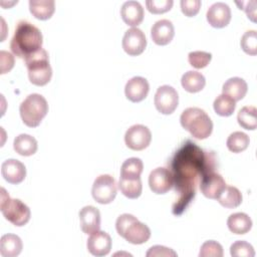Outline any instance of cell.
Here are the masks:
<instances>
[{"label":"cell","mask_w":257,"mask_h":257,"mask_svg":"<svg viewBox=\"0 0 257 257\" xmlns=\"http://www.w3.org/2000/svg\"><path fill=\"white\" fill-rule=\"evenodd\" d=\"M215 155L204 152L195 143L187 141L174 155L171 163L176 192L179 197L173 213L181 215L196 195L203 176L215 168Z\"/></svg>","instance_id":"cell-1"},{"label":"cell","mask_w":257,"mask_h":257,"mask_svg":"<svg viewBox=\"0 0 257 257\" xmlns=\"http://www.w3.org/2000/svg\"><path fill=\"white\" fill-rule=\"evenodd\" d=\"M42 33L32 23L21 20L17 23L10 42L11 51L19 58H26L42 47Z\"/></svg>","instance_id":"cell-2"},{"label":"cell","mask_w":257,"mask_h":257,"mask_svg":"<svg viewBox=\"0 0 257 257\" xmlns=\"http://www.w3.org/2000/svg\"><path fill=\"white\" fill-rule=\"evenodd\" d=\"M181 125L198 140L207 139L213 131V122L207 112L200 107L186 108L180 117Z\"/></svg>","instance_id":"cell-3"},{"label":"cell","mask_w":257,"mask_h":257,"mask_svg":"<svg viewBox=\"0 0 257 257\" xmlns=\"http://www.w3.org/2000/svg\"><path fill=\"white\" fill-rule=\"evenodd\" d=\"M115 229L119 236L125 239L128 243L139 245L146 243L151 237L150 228L140 222L132 214H121L115 222Z\"/></svg>","instance_id":"cell-4"},{"label":"cell","mask_w":257,"mask_h":257,"mask_svg":"<svg viewBox=\"0 0 257 257\" xmlns=\"http://www.w3.org/2000/svg\"><path fill=\"white\" fill-rule=\"evenodd\" d=\"M28 70V77L31 83L38 86L47 84L52 76V69L49 64V56L45 49L38 51L24 58Z\"/></svg>","instance_id":"cell-5"},{"label":"cell","mask_w":257,"mask_h":257,"mask_svg":"<svg viewBox=\"0 0 257 257\" xmlns=\"http://www.w3.org/2000/svg\"><path fill=\"white\" fill-rule=\"evenodd\" d=\"M0 210L4 218L17 227L26 225L30 220L28 206L19 199H11L4 188H1L0 193Z\"/></svg>","instance_id":"cell-6"},{"label":"cell","mask_w":257,"mask_h":257,"mask_svg":"<svg viewBox=\"0 0 257 257\" xmlns=\"http://www.w3.org/2000/svg\"><path fill=\"white\" fill-rule=\"evenodd\" d=\"M22 121L29 127L38 126L48 112V103L44 96L38 93L29 94L19 106Z\"/></svg>","instance_id":"cell-7"},{"label":"cell","mask_w":257,"mask_h":257,"mask_svg":"<svg viewBox=\"0 0 257 257\" xmlns=\"http://www.w3.org/2000/svg\"><path fill=\"white\" fill-rule=\"evenodd\" d=\"M116 193V183L110 175H100L94 180L91 188V195L97 203L103 205L111 203L114 200Z\"/></svg>","instance_id":"cell-8"},{"label":"cell","mask_w":257,"mask_h":257,"mask_svg":"<svg viewBox=\"0 0 257 257\" xmlns=\"http://www.w3.org/2000/svg\"><path fill=\"white\" fill-rule=\"evenodd\" d=\"M154 102L158 111L163 114H171L179 103L178 92L171 85H162L156 91Z\"/></svg>","instance_id":"cell-9"},{"label":"cell","mask_w":257,"mask_h":257,"mask_svg":"<svg viewBox=\"0 0 257 257\" xmlns=\"http://www.w3.org/2000/svg\"><path fill=\"white\" fill-rule=\"evenodd\" d=\"M152 141V134L144 124H134L127 128L124 135V143L127 148L134 151H142L149 147Z\"/></svg>","instance_id":"cell-10"},{"label":"cell","mask_w":257,"mask_h":257,"mask_svg":"<svg viewBox=\"0 0 257 257\" xmlns=\"http://www.w3.org/2000/svg\"><path fill=\"white\" fill-rule=\"evenodd\" d=\"M122 48L131 56H137L144 52L147 46L145 33L138 27L130 28L122 37Z\"/></svg>","instance_id":"cell-11"},{"label":"cell","mask_w":257,"mask_h":257,"mask_svg":"<svg viewBox=\"0 0 257 257\" xmlns=\"http://www.w3.org/2000/svg\"><path fill=\"white\" fill-rule=\"evenodd\" d=\"M174 185L172 172L166 168L160 167L154 169L149 176V186L153 193L161 195L166 194Z\"/></svg>","instance_id":"cell-12"},{"label":"cell","mask_w":257,"mask_h":257,"mask_svg":"<svg viewBox=\"0 0 257 257\" xmlns=\"http://www.w3.org/2000/svg\"><path fill=\"white\" fill-rule=\"evenodd\" d=\"M199 185L202 194L209 199H217L227 186L223 177L214 171L205 174Z\"/></svg>","instance_id":"cell-13"},{"label":"cell","mask_w":257,"mask_h":257,"mask_svg":"<svg viewBox=\"0 0 257 257\" xmlns=\"http://www.w3.org/2000/svg\"><path fill=\"white\" fill-rule=\"evenodd\" d=\"M206 18L211 26L223 28L227 26L231 20L230 7L224 2H216L208 8Z\"/></svg>","instance_id":"cell-14"},{"label":"cell","mask_w":257,"mask_h":257,"mask_svg":"<svg viewBox=\"0 0 257 257\" xmlns=\"http://www.w3.org/2000/svg\"><path fill=\"white\" fill-rule=\"evenodd\" d=\"M86 247L88 252L93 256H105L111 249V238L104 231H96L87 239Z\"/></svg>","instance_id":"cell-15"},{"label":"cell","mask_w":257,"mask_h":257,"mask_svg":"<svg viewBox=\"0 0 257 257\" xmlns=\"http://www.w3.org/2000/svg\"><path fill=\"white\" fill-rule=\"evenodd\" d=\"M1 174L10 184H20L26 177V168L23 163L15 159H8L1 165Z\"/></svg>","instance_id":"cell-16"},{"label":"cell","mask_w":257,"mask_h":257,"mask_svg":"<svg viewBox=\"0 0 257 257\" xmlns=\"http://www.w3.org/2000/svg\"><path fill=\"white\" fill-rule=\"evenodd\" d=\"M150 90L148 80L142 76H135L127 80L124 86V93L132 102H140L144 100Z\"/></svg>","instance_id":"cell-17"},{"label":"cell","mask_w":257,"mask_h":257,"mask_svg":"<svg viewBox=\"0 0 257 257\" xmlns=\"http://www.w3.org/2000/svg\"><path fill=\"white\" fill-rule=\"evenodd\" d=\"M80 228L84 234H92L100 228V213L93 206H85L80 209L79 213Z\"/></svg>","instance_id":"cell-18"},{"label":"cell","mask_w":257,"mask_h":257,"mask_svg":"<svg viewBox=\"0 0 257 257\" xmlns=\"http://www.w3.org/2000/svg\"><path fill=\"white\" fill-rule=\"evenodd\" d=\"M175 35L173 23L168 19L158 20L151 28V37L158 45L169 44Z\"/></svg>","instance_id":"cell-19"},{"label":"cell","mask_w":257,"mask_h":257,"mask_svg":"<svg viewBox=\"0 0 257 257\" xmlns=\"http://www.w3.org/2000/svg\"><path fill=\"white\" fill-rule=\"evenodd\" d=\"M120 16L126 25L138 26L144 20V8L138 1H126L120 8Z\"/></svg>","instance_id":"cell-20"},{"label":"cell","mask_w":257,"mask_h":257,"mask_svg":"<svg viewBox=\"0 0 257 257\" xmlns=\"http://www.w3.org/2000/svg\"><path fill=\"white\" fill-rule=\"evenodd\" d=\"M247 82L241 77H231L227 79L222 87L223 94L230 96L235 101L241 100L247 93Z\"/></svg>","instance_id":"cell-21"},{"label":"cell","mask_w":257,"mask_h":257,"mask_svg":"<svg viewBox=\"0 0 257 257\" xmlns=\"http://www.w3.org/2000/svg\"><path fill=\"white\" fill-rule=\"evenodd\" d=\"M228 229L236 234L242 235L248 233L252 228V220L251 218L242 212L231 214L227 220Z\"/></svg>","instance_id":"cell-22"},{"label":"cell","mask_w":257,"mask_h":257,"mask_svg":"<svg viewBox=\"0 0 257 257\" xmlns=\"http://www.w3.org/2000/svg\"><path fill=\"white\" fill-rule=\"evenodd\" d=\"M22 241L15 234H5L0 239V254L3 257H15L22 251Z\"/></svg>","instance_id":"cell-23"},{"label":"cell","mask_w":257,"mask_h":257,"mask_svg":"<svg viewBox=\"0 0 257 257\" xmlns=\"http://www.w3.org/2000/svg\"><path fill=\"white\" fill-rule=\"evenodd\" d=\"M29 10L35 18L47 20L54 13L55 2L53 0H30Z\"/></svg>","instance_id":"cell-24"},{"label":"cell","mask_w":257,"mask_h":257,"mask_svg":"<svg viewBox=\"0 0 257 257\" xmlns=\"http://www.w3.org/2000/svg\"><path fill=\"white\" fill-rule=\"evenodd\" d=\"M181 83L186 91L195 93L201 91L204 88L206 84V79L201 72L189 70L183 74L181 78Z\"/></svg>","instance_id":"cell-25"},{"label":"cell","mask_w":257,"mask_h":257,"mask_svg":"<svg viewBox=\"0 0 257 257\" xmlns=\"http://www.w3.org/2000/svg\"><path fill=\"white\" fill-rule=\"evenodd\" d=\"M13 148L14 151L21 156H32L37 151V141L30 135L21 134L14 139Z\"/></svg>","instance_id":"cell-26"},{"label":"cell","mask_w":257,"mask_h":257,"mask_svg":"<svg viewBox=\"0 0 257 257\" xmlns=\"http://www.w3.org/2000/svg\"><path fill=\"white\" fill-rule=\"evenodd\" d=\"M118 189L128 199H137L142 194V190H143L142 180L141 178L128 179V178L119 177Z\"/></svg>","instance_id":"cell-27"},{"label":"cell","mask_w":257,"mask_h":257,"mask_svg":"<svg viewBox=\"0 0 257 257\" xmlns=\"http://www.w3.org/2000/svg\"><path fill=\"white\" fill-rule=\"evenodd\" d=\"M217 200L223 207L233 209L242 203V194L236 187L226 186Z\"/></svg>","instance_id":"cell-28"},{"label":"cell","mask_w":257,"mask_h":257,"mask_svg":"<svg viewBox=\"0 0 257 257\" xmlns=\"http://www.w3.org/2000/svg\"><path fill=\"white\" fill-rule=\"evenodd\" d=\"M238 123L245 130L254 131L257 127V109L253 105L242 107L237 114Z\"/></svg>","instance_id":"cell-29"},{"label":"cell","mask_w":257,"mask_h":257,"mask_svg":"<svg viewBox=\"0 0 257 257\" xmlns=\"http://www.w3.org/2000/svg\"><path fill=\"white\" fill-rule=\"evenodd\" d=\"M144 169L143 161L139 158H130L125 160L120 168V178L136 179L141 178Z\"/></svg>","instance_id":"cell-30"},{"label":"cell","mask_w":257,"mask_h":257,"mask_svg":"<svg viewBox=\"0 0 257 257\" xmlns=\"http://www.w3.org/2000/svg\"><path fill=\"white\" fill-rule=\"evenodd\" d=\"M250 143L248 135L243 132H234L227 139V148L232 153H241L245 151Z\"/></svg>","instance_id":"cell-31"},{"label":"cell","mask_w":257,"mask_h":257,"mask_svg":"<svg viewBox=\"0 0 257 257\" xmlns=\"http://www.w3.org/2000/svg\"><path fill=\"white\" fill-rule=\"evenodd\" d=\"M214 110L221 116L231 115L236 107V101L226 94H220L216 97L213 103Z\"/></svg>","instance_id":"cell-32"},{"label":"cell","mask_w":257,"mask_h":257,"mask_svg":"<svg viewBox=\"0 0 257 257\" xmlns=\"http://www.w3.org/2000/svg\"><path fill=\"white\" fill-rule=\"evenodd\" d=\"M241 48L249 55L257 54V33L255 30L246 31L241 37Z\"/></svg>","instance_id":"cell-33"},{"label":"cell","mask_w":257,"mask_h":257,"mask_svg":"<svg viewBox=\"0 0 257 257\" xmlns=\"http://www.w3.org/2000/svg\"><path fill=\"white\" fill-rule=\"evenodd\" d=\"M230 254L233 257H254L255 251L253 246L248 242L238 240L231 245Z\"/></svg>","instance_id":"cell-34"},{"label":"cell","mask_w":257,"mask_h":257,"mask_svg":"<svg viewBox=\"0 0 257 257\" xmlns=\"http://www.w3.org/2000/svg\"><path fill=\"white\" fill-rule=\"evenodd\" d=\"M223 254L224 252L222 245L214 240L204 242L199 252L200 257H222Z\"/></svg>","instance_id":"cell-35"},{"label":"cell","mask_w":257,"mask_h":257,"mask_svg":"<svg viewBox=\"0 0 257 257\" xmlns=\"http://www.w3.org/2000/svg\"><path fill=\"white\" fill-rule=\"evenodd\" d=\"M212 59V54L206 51H192L188 55L190 65L200 69L206 67Z\"/></svg>","instance_id":"cell-36"},{"label":"cell","mask_w":257,"mask_h":257,"mask_svg":"<svg viewBox=\"0 0 257 257\" xmlns=\"http://www.w3.org/2000/svg\"><path fill=\"white\" fill-rule=\"evenodd\" d=\"M173 3V0H147L146 6L151 13L161 14L171 10Z\"/></svg>","instance_id":"cell-37"},{"label":"cell","mask_w":257,"mask_h":257,"mask_svg":"<svg viewBox=\"0 0 257 257\" xmlns=\"http://www.w3.org/2000/svg\"><path fill=\"white\" fill-rule=\"evenodd\" d=\"M180 4L182 12L188 17L195 16L199 12L201 7L200 0H182Z\"/></svg>","instance_id":"cell-38"},{"label":"cell","mask_w":257,"mask_h":257,"mask_svg":"<svg viewBox=\"0 0 257 257\" xmlns=\"http://www.w3.org/2000/svg\"><path fill=\"white\" fill-rule=\"evenodd\" d=\"M0 63H1V74L10 71L14 66V57L11 53L1 50L0 51Z\"/></svg>","instance_id":"cell-39"},{"label":"cell","mask_w":257,"mask_h":257,"mask_svg":"<svg viewBox=\"0 0 257 257\" xmlns=\"http://www.w3.org/2000/svg\"><path fill=\"white\" fill-rule=\"evenodd\" d=\"M148 257H153V256H177V253L168 247L161 246V245H156L153 246L149 249V251L146 254Z\"/></svg>","instance_id":"cell-40"}]
</instances>
